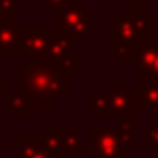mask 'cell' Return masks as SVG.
Returning <instances> with one entry per match:
<instances>
[{"label": "cell", "instance_id": "cell-4", "mask_svg": "<svg viewBox=\"0 0 158 158\" xmlns=\"http://www.w3.org/2000/svg\"><path fill=\"white\" fill-rule=\"evenodd\" d=\"M136 94H138V102L140 106L148 108V106H158V80L154 82H146V84H138L136 86Z\"/></svg>", "mask_w": 158, "mask_h": 158}, {"label": "cell", "instance_id": "cell-5", "mask_svg": "<svg viewBox=\"0 0 158 158\" xmlns=\"http://www.w3.org/2000/svg\"><path fill=\"white\" fill-rule=\"evenodd\" d=\"M144 38L152 40V42H158V18L154 20H148L146 22V32H144Z\"/></svg>", "mask_w": 158, "mask_h": 158}, {"label": "cell", "instance_id": "cell-1", "mask_svg": "<svg viewBox=\"0 0 158 158\" xmlns=\"http://www.w3.org/2000/svg\"><path fill=\"white\" fill-rule=\"evenodd\" d=\"M92 142L94 158H124V148L114 132L96 128L92 132Z\"/></svg>", "mask_w": 158, "mask_h": 158}, {"label": "cell", "instance_id": "cell-3", "mask_svg": "<svg viewBox=\"0 0 158 158\" xmlns=\"http://www.w3.org/2000/svg\"><path fill=\"white\" fill-rule=\"evenodd\" d=\"M20 154H22V158H62L58 152L44 148L42 140H32V138L20 140Z\"/></svg>", "mask_w": 158, "mask_h": 158}, {"label": "cell", "instance_id": "cell-6", "mask_svg": "<svg viewBox=\"0 0 158 158\" xmlns=\"http://www.w3.org/2000/svg\"><path fill=\"white\" fill-rule=\"evenodd\" d=\"M156 8H158V0H156Z\"/></svg>", "mask_w": 158, "mask_h": 158}, {"label": "cell", "instance_id": "cell-2", "mask_svg": "<svg viewBox=\"0 0 158 158\" xmlns=\"http://www.w3.org/2000/svg\"><path fill=\"white\" fill-rule=\"evenodd\" d=\"M136 70L146 74L148 80H158V42L144 38L142 46L138 50Z\"/></svg>", "mask_w": 158, "mask_h": 158}]
</instances>
